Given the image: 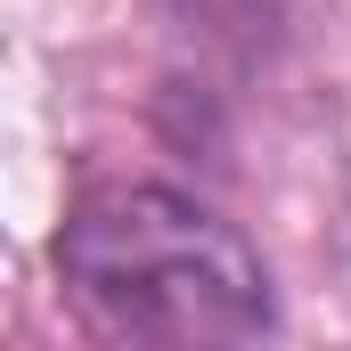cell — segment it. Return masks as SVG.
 Returning a JSON list of instances; mask_svg holds the SVG:
<instances>
[{
	"mask_svg": "<svg viewBox=\"0 0 351 351\" xmlns=\"http://www.w3.org/2000/svg\"><path fill=\"white\" fill-rule=\"evenodd\" d=\"M58 286L98 351H269L262 254L196 196L114 180L58 229Z\"/></svg>",
	"mask_w": 351,
	"mask_h": 351,
	"instance_id": "1",
	"label": "cell"
}]
</instances>
